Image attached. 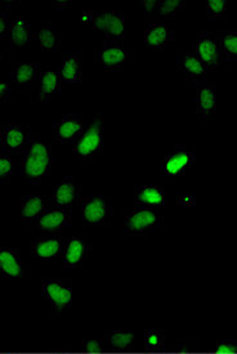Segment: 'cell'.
<instances>
[{"label":"cell","mask_w":237,"mask_h":354,"mask_svg":"<svg viewBox=\"0 0 237 354\" xmlns=\"http://www.w3.org/2000/svg\"><path fill=\"white\" fill-rule=\"evenodd\" d=\"M114 198L111 196L95 195L82 197L83 223L89 227H104L111 223Z\"/></svg>","instance_id":"cell-4"},{"label":"cell","mask_w":237,"mask_h":354,"mask_svg":"<svg viewBox=\"0 0 237 354\" xmlns=\"http://www.w3.org/2000/svg\"><path fill=\"white\" fill-rule=\"evenodd\" d=\"M141 3H142L144 12H146L147 21L155 19L156 10H158V7H159V0H144V1H141Z\"/></svg>","instance_id":"cell-35"},{"label":"cell","mask_w":237,"mask_h":354,"mask_svg":"<svg viewBox=\"0 0 237 354\" xmlns=\"http://www.w3.org/2000/svg\"><path fill=\"white\" fill-rule=\"evenodd\" d=\"M95 61L108 73H116L123 70L124 66L132 61V53H129L123 43L104 41L102 47L95 52Z\"/></svg>","instance_id":"cell-6"},{"label":"cell","mask_w":237,"mask_h":354,"mask_svg":"<svg viewBox=\"0 0 237 354\" xmlns=\"http://www.w3.org/2000/svg\"><path fill=\"white\" fill-rule=\"evenodd\" d=\"M104 344L115 352H128L133 349L134 334L129 330L110 331L104 335Z\"/></svg>","instance_id":"cell-26"},{"label":"cell","mask_w":237,"mask_h":354,"mask_svg":"<svg viewBox=\"0 0 237 354\" xmlns=\"http://www.w3.org/2000/svg\"><path fill=\"white\" fill-rule=\"evenodd\" d=\"M10 28V19L7 15L0 13V40L8 35Z\"/></svg>","instance_id":"cell-36"},{"label":"cell","mask_w":237,"mask_h":354,"mask_svg":"<svg viewBox=\"0 0 237 354\" xmlns=\"http://www.w3.org/2000/svg\"><path fill=\"white\" fill-rule=\"evenodd\" d=\"M39 68L37 62H13L10 66V84L17 91L28 92L37 86Z\"/></svg>","instance_id":"cell-17"},{"label":"cell","mask_w":237,"mask_h":354,"mask_svg":"<svg viewBox=\"0 0 237 354\" xmlns=\"http://www.w3.org/2000/svg\"><path fill=\"white\" fill-rule=\"evenodd\" d=\"M37 39L43 52H57L62 46V37L59 31L52 28L50 25H43L39 28Z\"/></svg>","instance_id":"cell-27"},{"label":"cell","mask_w":237,"mask_h":354,"mask_svg":"<svg viewBox=\"0 0 237 354\" xmlns=\"http://www.w3.org/2000/svg\"><path fill=\"white\" fill-rule=\"evenodd\" d=\"M17 173V167L10 155L0 153V185H8Z\"/></svg>","instance_id":"cell-31"},{"label":"cell","mask_w":237,"mask_h":354,"mask_svg":"<svg viewBox=\"0 0 237 354\" xmlns=\"http://www.w3.org/2000/svg\"><path fill=\"white\" fill-rule=\"evenodd\" d=\"M165 218L152 207L134 206L124 215V232L132 237H143L162 227Z\"/></svg>","instance_id":"cell-3"},{"label":"cell","mask_w":237,"mask_h":354,"mask_svg":"<svg viewBox=\"0 0 237 354\" xmlns=\"http://www.w3.org/2000/svg\"><path fill=\"white\" fill-rule=\"evenodd\" d=\"M196 115L200 122L209 124L217 115V86L210 82H202L196 89Z\"/></svg>","instance_id":"cell-11"},{"label":"cell","mask_w":237,"mask_h":354,"mask_svg":"<svg viewBox=\"0 0 237 354\" xmlns=\"http://www.w3.org/2000/svg\"><path fill=\"white\" fill-rule=\"evenodd\" d=\"M86 129L83 116L79 113H66L53 125V142L57 145L75 143Z\"/></svg>","instance_id":"cell-10"},{"label":"cell","mask_w":237,"mask_h":354,"mask_svg":"<svg viewBox=\"0 0 237 354\" xmlns=\"http://www.w3.org/2000/svg\"><path fill=\"white\" fill-rule=\"evenodd\" d=\"M195 53L207 67L209 73L217 71L219 66L225 62L219 50L218 34L216 32H210V31L199 32Z\"/></svg>","instance_id":"cell-8"},{"label":"cell","mask_w":237,"mask_h":354,"mask_svg":"<svg viewBox=\"0 0 237 354\" xmlns=\"http://www.w3.org/2000/svg\"><path fill=\"white\" fill-rule=\"evenodd\" d=\"M214 352L218 354H235L237 352L236 343L232 340H222L214 346Z\"/></svg>","instance_id":"cell-33"},{"label":"cell","mask_w":237,"mask_h":354,"mask_svg":"<svg viewBox=\"0 0 237 354\" xmlns=\"http://www.w3.org/2000/svg\"><path fill=\"white\" fill-rule=\"evenodd\" d=\"M73 222L71 209L59 206H50L35 221V227L39 231L47 234H56L68 227Z\"/></svg>","instance_id":"cell-14"},{"label":"cell","mask_w":237,"mask_h":354,"mask_svg":"<svg viewBox=\"0 0 237 354\" xmlns=\"http://www.w3.org/2000/svg\"><path fill=\"white\" fill-rule=\"evenodd\" d=\"M174 37V30L171 21L152 19L147 22L144 30V44L155 52H159L169 46Z\"/></svg>","instance_id":"cell-12"},{"label":"cell","mask_w":237,"mask_h":354,"mask_svg":"<svg viewBox=\"0 0 237 354\" xmlns=\"http://www.w3.org/2000/svg\"><path fill=\"white\" fill-rule=\"evenodd\" d=\"M104 116L97 115L73 146L76 158L91 162L104 152Z\"/></svg>","instance_id":"cell-2"},{"label":"cell","mask_w":237,"mask_h":354,"mask_svg":"<svg viewBox=\"0 0 237 354\" xmlns=\"http://www.w3.org/2000/svg\"><path fill=\"white\" fill-rule=\"evenodd\" d=\"M73 7V1H53L52 3V8L57 10V8H71Z\"/></svg>","instance_id":"cell-37"},{"label":"cell","mask_w":237,"mask_h":354,"mask_svg":"<svg viewBox=\"0 0 237 354\" xmlns=\"http://www.w3.org/2000/svg\"><path fill=\"white\" fill-rule=\"evenodd\" d=\"M31 133L25 124H4L0 127V145L8 153L22 155L29 146Z\"/></svg>","instance_id":"cell-7"},{"label":"cell","mask_w":237,"mask_h":354,"mask_svg":"<svg viewBox=\"0 0 237 354\" xmlns=\"http://www.w3.org/2000/svg\"><path fill=\"white\" fill-rule=\"evenodd\" d=\"M52 151L40 137H31L29 146L21 155V171L28 185H40L50 176Z\"/></svg>","instance_id":"cell-1"},{"label":"cell","mask_w":237,"mask_h":354,"mask_svg":"<svg viewBox=\"0 0 237 354\" xmlns=\"http://www.w3.org/2000/svg\"><path fill=\"white\" fill-rule=\"evenodd\" d=\"M3 61V55H1V52H0V62Z\"/></svg>","instance_id":"cell-39"},{"label":"cell","mask_w":237,"mask_h":354,"mask_svg":"<svg viewBox=\"0 0 237 354\" xmlns=\"http://www.w3.org/2000/svg\"><path fill=\"white\" fill-rule=\"evenodd\" d=\"M165 333L162 330H147L144 333V349L147 352H162L165 349Z\"/></svg>","instance_id":"cell-30"},{"label":"cell","mask_w":237,"mask_h":354,"mask_svg":"<svg viewBox=\"0 0 237 354\" xmlns=\"http://www.w3.org/2000/svg\"><path fill=\"white\" fill-rule=\"evenodd\" d=\"M32 28L28 21L23 19H13L10 21L8 40L10 46L15 49H23L28 47L32 40Z\"/></svg>","instance_id":"cell-25"},{"label":"cell","mask_w":237,"mask_h":354,"mask_svg":"<svg viewBox=\"0 0 237 354\" xmlns=\"http://www.w3.org/2000/svg\"><path fill=\"white\" fill-rule=\"evenodd\" d=\"M226 1L225 0H209L207 1V17L211 21L225 17Z\"/></svg>","instance_id":"cell-32"},{"label":"cell","mask_w":237,"mask_h":354,"mask_svg":"<svg viewBox=\"0 0 237 354\" xmlns=\"http://www.w3.org/2000/svg\"><path fill=\"white\" fill-rule=\"evenodd\" d=\"M195 155L186 146L176 147V149L165 158V173L171 178L183 176L187 169L193 165Z\"/></svg>","instance_id":"cell-19"},{"label":"cell","mask_w":237,"mask_h":354,"mask_svg":"<svg viewBox=\"0 0 237 354\" xmlns=\"http://www.w3.org/2000/svg\"><path fill=\"white\" fill-rule=\"evenodd\" d=\"M178 67L180 74L191 82L196 84L207 82L209 71L195 52H180Z\"/></svg>","instance_id":"cell-20"},{"label":"cell","mask_w":237,"mask_h":354,"mask_svg":"<svg viewBox=\"0 0 237 354\" xmlns=\"http://www.w3.org/2000/svg\"><path fill=\"white\" fill-rule=\"evenodd\" d=\"M62 88L61 74L50 67L39 68L38 82H37V97L35 102H50Z\"/></svg>","instance_id":"cell-15"},{"label":"cell","mask_w":237,"mask_h":354,"mask_svg":"<svg viewBox=\"0 0 237 354\" xmlns=\"http://www.w3.org/2000/svg\"><path fill=\"white\" fill-rule=\"evenodd\" d=\"M52 205L71 209L80 200V191L74 178L66 177L53 187L49 195Z\"/></svg>","instance_id":"cell-18"},{"label":"cell","mask_w":237,"mask_h":354,"mask_svg":"<svg viewBox=\"0 0 237 354\" xmlns=\"http://www.w3.org/2000/svg\"><path fill=\"white\" fill-rule=\"evenodd\" d=\"M92 252H93V246L88 239L77 237V236L68 237L61 255V261L66 268L76 270L83 267L84 261L91 257Z\"/></svg>","instance_id":"cell-13"},{"label":"cell","mask_w":237,"mask_h":354,"mask_svg":"<svg viewBox=\"0 0 237 354\" xmlns=\"http://www.w3.org/2000/svg\"><path fill=\"white\" fill-rule=\"evenodd\" d=\"M8 89H10V86H8L7 83H1L0 84V106H1V102H3V100L6 97V94L8 92Z\"/></svg>","instance_id":"cell-38"},{"label":"cell","mask_w":237,"mask_h":354,"mask_svg":"<svg viewBox=\"0 0 237 354\" xmlns=\"http://www.w3.org/2000/svg\"><path fill=\"white\" fill-rule=\"evenodd\" d=\"M0 274L7 279H19L23 274L17 248L0 246Z\"/></svg>","instance_id":"cell-22"},{"label":"cell","mask_w":237,"mask_h":354,"mask_svg":"<svg viewBox=\"0 0 237 354\" xmlns=\"http://www.w3.org/2000/svg\"><path fill=\"white\" fill-rule=\"evenodd\" d=\"M92 28L104 35V41L123 43L124 13L122 10H98L91 13Z\"/></svg>","instance_id":"cell-5"},{"label":"cell","mask_w":237,"mask_h":354,"mask_svg":"<svg viewBox=\"0 0 237 354\" xmlns=\"http://www.w3.org/2000/svg\"><path fill=\"white\" fill-rule=\"evenodd\" d=\"M184 1L180 0H159V7L156 10L155 19H164L171 21L173 16H176L180 10H183Z\"/></svg>","instance_id":"cell-29"},{"label":"cell","mask_w":237,"mask_h":354,"mask_svg":"<svg viewBox=\"0 0 237 354\" xmlns=\"http://www.w3.org/2000/svg\"><path fill=\"white\" fill-rule=\"evenodd\" d=\"M62 82L68 84H79L83 80V55L80 52H67L62 58L61 66Z\"/></svg>","instance_id":"cell-23"},{"label":"cell","mask_w":237,"mask_h":354,"mask_svg":"<svg viewBox=\"0 0 237 354\" xmlns=\"http://www.w3.org/2000/svg\"><path fill=\"white\" fill-rule=\"evenodd\" d=\"M52 205L49 196L29 195L21 200V219L25 223H35L40 215Z\"/></svg>","instance_id":"cell-21"},{"label":"cell","mask_w":237,"mask_h":354,"mask_svg":"<svg viewBox=\"0 0 237 354\" xmlns=\"http://www.w3.org/2000/svg\"><path fill=\"white\" fill-rule=\"evenodd\" d=\"M218 44L220 55L225 61H235L237 58V34L235 31L219 32Z\"/></svg>","instance_id":"cell-28"},{"label":"cell","mask_w":237,"mask_h":354,"mask_svg":"<svg viewBox=\"0 0 237 354\" xmlns=\"http://www.w3.org/2000/svg\"><path fill=\"white\" fill-rule=\"evenodd\" d=\"M66 236L61 234H46L37 237L31 243V254L38 259H55L61 258L64 248L67 243Z\"/></svg>","instance_id":"cell-16"},{"label":"cell","mask_w":237,"mask_h":354,"mask_svg":"<svg viewBox=\"0 0 237 354\" xmlns=\"http://www.w3.org/2000/svg\"><path fill=\"white\" fill-rule=\"evenodd\" d=\"M41 292L58 313H64L73 304L74 292L66 281L44 279L41 281Z\"/></svg>","instance_id":"cell-9"},{"label":"cell","mask_w":237,"mask_h":354,"mask_svg":"<svg viewBox=\"0 0 237 354\" xmlns=\"http://www.w3.org/2000/svg\"><path fill=\"white\" fill-rule=\"evenodd\" d=\"M134 204L144 207H159L165 205V194L162 187L140 186L134 189Z\"/></svg>","instance_id":"cell-24"},{"label":"cell","mask_w":237,"mask_h":354,"mask_svg":"<svg viewBox=\"0 0 237 354\" xmlns=\"http://www.w3.org/2000/svg\"><path fill=\"white\" fill-rule=\"evenodd\" d=\"M104 351V342H101V340L89 339L83 343V352H86V353H102Z\"/></svg>","instance_id":"cell-34"}]
</instances>
